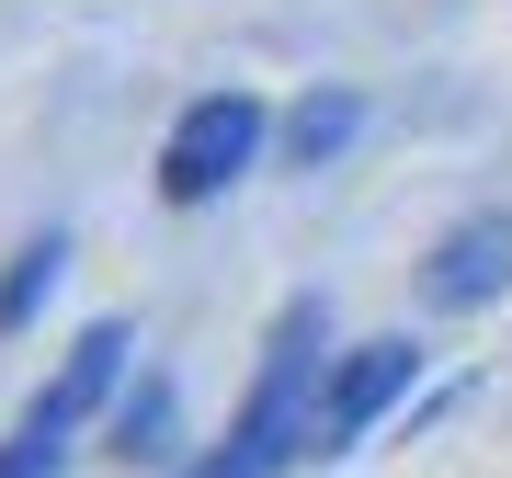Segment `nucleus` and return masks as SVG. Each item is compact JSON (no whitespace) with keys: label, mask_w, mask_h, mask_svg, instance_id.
Masks as SVG:
<instances>
[{"label":"nucleus","mask_w":512,"mask_h":478,"mask_svg":"<svg viewBox=\"0 0 512 478\" xmlns=\"http://www.w3.org/2000/svg\"><path fill=\"white\" fill-rule=\"evenodd\" d=\"M262 137H274V114H262L251 92L183 103V126H171V148H160V194H171V205H217L239 171L262 160Z\"/></svg>","instance_id":"nucleus-2"},{"label":"nucleus","mask_w":512,"mask_h":478,"mask_svg":"<svg viewBox=\"0 0 512 478\" xmlns=\"http://www.w3.org/2000/svg\"><path fill=\"white\" fill-rule=\"evenodd\" d=\"M114 456H126V467H160V456H171V387H160V376L114 410Z\"/></svg>","instance_id":"nucleus-8"},{"label":"nucleus","mask_w":512,"mask_h":478,"mask_svg":"<svg viewBox=\"0 0 512 478\" xmlns=\"http://www.w3.org/2000/svg\"><path fill=\"white\" fill-rule=\"evenodd\" d=\"M114 365H126V331H114V319H92V331L69 342V365H57V387L23 410V433H35V444H69V433L114 399Z\"/></svg>","instance_id":"nucleus-4"},{"label":"nucleus","mask_w":512,"mask_h":478,"mask_svg":"<svg viewBox=\"0 0 512 478\" xmlns=\"http://www.w3.org/2000/svg\"><path fill=\"white\" fill-rule=\"evenodd\" d=\"M353 126H365V103H342V92H330V103H296L285 114V160H342V148H353Z\"/></svg>","instance_id":"nucleus-6"},{"label":"nucleus","mask_w":512,"mask_h":478,"mask_svg":"<svg viewBox=\"0 0 512 478\" xmlns=\"http://www.w3.org/2000/svg\"><path fill=\"white\" fill-rule=\"evenodd\" d=\"M57 262H69V239H23V251H12V274H0V331H23V319L46 308Z\"/></svg>","instance_id":"nucleus-7"},{"label":"nucleus","mask_w":512,"mask_h":478,"mask_svg":"<svg viewBox=\"0 0 512 478\" xmlns=\"http://www.w3.org/2000/svg\"><path fill=\"white\" fill-rule=\"evenodd\" d=\"M194 478H239V467H228V456H205V467H194Z\"/></svg>","instance_id":"nucleus-10"},{"label":"nucleus","mask_w":512,"mask_h":478,"mask_svg":"<svg viewBox=\"0 0 512 478\" xmlns=\"http://www.w3.org/2000/svg\"><path fill=\"white\" fill-rule=\"evenodd\" d=\"M410 365H421L410 342H353L342 365H330V387H319V422H308V456H353V444H365V422H376L387 399H399V387H410Z\"/></svg>","instance_id":"nucleus-3"},{"label":"nucleus","mask_w":512,"mask_h":478,"mask_svg":"<svg viewBox=\"0 0 512 478\" xmlns=\"http://www.w3.org/2000/svg\"><path fill=\"white\" fill-rule=\"evenodd\" d=\"M308 365H319V296H296V308L274 319V342H262L251 410H239V433H228V467H239V478H285L296 456H308V422H319Z\"/></svg>","instance_id":"nucleus-1"},{"label":"nucleus","mask_w":512,"mask_h":478,"mask_svg":"<svg viewBox=\"0 0 512 478\" xmlns=\"http://www.w3.org/2000/svg\"><path fill=\"white\" fill-rule=\"evenodd\" d=\"M46 467H57V444H35V433L0 444V478H46Z\"/></svg>","instance_id":"nucleus-9"},{"label":"nucleus","mask_w":512,"mask_h":478,"mask_svg":"<svg viewBox=\"0 0 512 478\" xmlns=\"http://www.w3.org/2000/svg\"><path fill=\"white\" fill-rule=\"evenodd\" d=\"M512 285V217H467L433 239V262H421V296L433 308H490V296Z\"/></svg>","instance_id":"nucleus-5"}]
</instances>
